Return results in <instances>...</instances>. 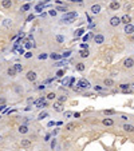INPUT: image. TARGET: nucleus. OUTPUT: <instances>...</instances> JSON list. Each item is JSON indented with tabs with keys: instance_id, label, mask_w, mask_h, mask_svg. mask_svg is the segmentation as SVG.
<instances>
[{
	"instance_id": "f257e3e1",
	"label": "nucleus",
	"mask_w": 134,
	"mask_h": 151,
	"mask_svg": "<svg viewBox=\"0 0 134 151\" xmlns=\"http://www.w3.org/2000/svg\"><path fill=\"white\" fill-rule=\"evenodd\" d=\"M34 103H35V106H36L38 108H42V107H46V106H47V102L44 100V98L36 99V100H34Z\"/></svg>"
},
{
	"instance_id": "f03ea898",
	"label": "nucleus",
	"mask_w": 134,
	"mask_h": 151,
	"mask_svg": "<svg viewBox=\"0 0 134 151\" xmlns=\"http://www.w3.org/2000/svg\"><path fill=\"white\" fill-rule=\"evenodd\" d=\"M78 87L79 88H89L90 87V83H89V80H86V79H81V80L78 82Z\"/></svg>"
},
{
	"instance_id": "7ed1b4c3",
	"label": "nucleus",
	"mask_w": 134,
	"mask_h": 151,
	"mask_svg": "<svg viewBox=\"0 0 134 151\" xmlns=\"http://www.w3.org/2000/svg\"><path fill=\"white\" fill-rule=\"evenodd\" d=\"M74 18H76V12H67V14L63 15L62 20H73Z\"/></svg>"
},
{
	"instance_id": "20e7f679",
	"label": "nucleus",
	"mask_w": 134,
	"mask_h": 151,
	"mask_svg": "<svg viewBox=\"0 0 134 151\" xmlns=\"http://www.w3.org/2000/svg\"><path fill=\"white\" fill-rule=\"evenodd\" d=\"M119 88L123 91V94L131 92V88H130V84H129V83H123V84H119Z\"/></svg>"
},
{
	"instance_id": "39448f33",
	"label": "nucleus",
	"mask_w": 134,
	"mask_h": 151,
	"mask_svg": "<svg viewBox=\"0 0 134 151\" xmlns=\"http://www.w3.org/2000/svg\"><path fill=\"white\" fill-rule=\"evenodd\" d=\"M121 23V18H118V16H113V18L110 19V24L113 27H118Z\"/></svg>"
},
{
	"instance_id": "423d86ee",
	"label": "nucleus",
	"mask_w": 134,
	"mask_h": 151,
	"mask_svg": "<svg viewBox=\"0 0 134 151\" xmlns=\"http://www.w3.org/2000/svg\"><path fill=\"white\" fill-rule=\"evenodd\" d=\"M36 78H38V76H36V72H34V71H28V72H27V79H28L30 82H35Z\"/></svg>"
},
{
	"instance_id": "0eeeda50",
	"label": "nucleus",
	"mask_w": 134,
	"mask_h": 151,
	"mask_svg": "<svg viewBox=\"0 0 134 151\" xmlns=\"http://www.w3.org/2000/svg\"><path fill=\"white\" fill-rule=\"evenodd\" d=\"M54 110H55L56 112H63L64 108H63V106H62L60 102H56V103H54Z\"/></svg>"
},
{
	"instance_id": "6e6552de",
	"label": "nucleus",
	"mask_w": 134,
	"mask_h": 151,
	"mask_svg": "<svg viewBox=\"0 0 134 151\" xmlns=\"http://www.w3.org/2000/svg\"><path fill=\"white\" fill-rule=\"evenodd\" d=\"M119 7H121V4H119V1H118V0H115V1H111V3H110V9L118 11V9H119Z\"/></svg>"
},
{
	"instance_id": "1a4fd4ad",
	"label": "nucleus",
	"mask_w": 134,
	"mask_h": 151,
	"mask_svg": "<svg viewBox=\"0 0 134 151\" xmlns=\"http://www.w3.org/2000/svg\"><path fill=\"white\" fill-rule=\"evenodd\" d=\"M133 64H134L133 58H127V59L125 60V63H123V66H125L126 68H131V67H133Z\"/></svg>"
},
{
	"instance_id": "9d476101",
	"label": "nucleus",
	"mask_w": 134,
	"mask_h": 151,
	"mask_svg": "<svg viewBox=\"0 0 134 151\" xmlns=\"http://www.w3.org/2000/svg\"><path fill=\"white\" fill-rule=\"evenodd\" d=\"M133 29H134V27H133V24H131V23L126 24V27H125V32L127 34V35H131V34H133Z\"/></svg>"
},
{
	"instance_id": "9b49d317",
	"label": "nucleus",
	"mask_w": 134,
	"mask_h": 151,
	"mask_svg": "<svg viewBox=\"0 0 134 151\" xmlns=\"http://www.w3.org/2000/svg\"><path fill=\"white\" fill-rule=\"evenodd\" d=\"M94 40H95L97 44H102L105 41V38H103V35H95L94 36Z\"/></svg>"
},
{
	"instance_id": "f8f14e48",
	"label": "nucleus",
	"mask_w": 134,
	"mask_h": 151,
	"mask_svg": "<svg viewBox=\"0 0 134 151\" xmlns=\"http://www.w3.org/2000/svg\"><path fill=\"white\" fill-rule=\"evenodd\" d=\"M121 23H125V24L131 23V18L129 16V15H123L122 18H121Z\"/></svg>"
},
{
	"instance_id": "ddd939ff",
	"label": "nucleus",
	"mask_w": 134,
	"mask_h": 151,
	"mask_svg": "<svg viewBox=\"0 0 134 151\" xmlns=\"http://www.w3.org/2000/svg\"><path fill=\"white\" fill-rule=\"evenodd\" d=\"M91 12H93V14H99V12H101V6H99V4H94L93 7H91Z\"/></svg>"
},
{
	"instance_id": "4468645a",
	"label": "nucleus",
	"mask_w": 134,
	"mask_h": 151,
	"mask_svg": "<svg viewBox=\"0 0 134 151\" xmlns=\"http://www.w3.org/2000/svg\"><path fill=\"white\" fill-rule=\"evenodd\" d=\"M20 144H22V147H30V146H31V140L30 139H22Z\"/></svg>"
},
{
	"instance_id": "2eb2a0df",
	"label": "nucleus",
	"mask_w": 134,
	"mask_h": 151,
	"mask_svg": "<svg viewBox=\"0 0 134 151\" xmlns=\"http://www.w3.org/2000/svg\"><path fill=\"white\" fill-rule=\"evenodd\" d=\"M1 6H3L4 8H11V7H12V1H11V0H3V1H1Z\"/></svg>"
},
{
	"instance_id": "dca6fc26",
	"label": "nucleus",
	"mask_w": 134,
	"mask_h": 151,
	"mask_svg": "<svg viewBox=\"0 0 134 151\" xmlns=\"http://www.w3.org/2000/svg\"><path fill=\"white\" fill-rule=\"evenodd\" d=\"M14 70L16 71V74H19V72H22V71H23V66H22V64H19V63H16L14 66Z\"/></svg>"
},
{
	"instance_id": "f3484780",
	"label": "nucleus",
	"mask_w": 134,
	"mask_h": 151,
	"mask_svg": "<svg viewBox=\"0 0 134 151\" xmlns=\"http://www.w3.org/2000/svg\"><path fill=\"white\" fill-rule=\"evenodd\" d=\"M19 132L20 134H27L28 132V127H27L26 124H22L20 127H19Z\"/></svg>"
},
{
	"instance_id": "a211bd4d",
	"label": "nucleus",
	"mask_w": 134,
	"mask_h": 151,
	"mask_svg": "<svg viewBox=\"0 0 134 151\" xmlns=\"http://www.w3.org/2000/svg\"><path fill=\"white\" fill-rule=\"evenodd\" d=\"M103 83H105L106 87H111V86H114V80H113V79H105Z\"/></svg>"
},
{
	"instance_id": "6ab92c4d",
	"label": "nucleus",
	"mask_w": 134,
	"mask_h": 151,
	"mask_svg": "<svg viewBox=\"0 0 134 151\" xmlns=\"http://www.w3.org/2000/svg\"><path fill=\"white\" fill-rule=\"evenodd\" d=\"M103 124L105 126H113L114 122H113V119H110V118H106V119H103Z\"/></svg>"
},
{
	"instance_id": "aec40b11",
	"label": "nucleus",
	"mask_w": 134,
	"mask_h": 151,
	"mask_svg": "<svg viewBox=\"0 0 134 151\" xmlns=\"http://www.w3.org/2000/svg\"><path fill=\"white\" fill-rule=\"evenodd\" d=\"M79 55H81V58H87L89 56V49H82L81 52H79Z\"/></svg>"
},
{
	"instance_id": "412c9836",
	"label": "nucleus",
	"mask_w": 134,
	"mask_h": 151,
	"mask_svg": "<svg viewBox=\"0 0 134 151\" xmlns=\"http://www.w3.org/2000/svg\"><path fill=\"white\" fill-rule=\"evenodd\" d=\"M85 68H86V66L83 63H78V64H76V70L81 71V72H82V71H85Z\"/></svg>"
},
{
	"instance_id": "4be33fe9",
	"label": "nucleus",
	"mask_w": 134,
	"mask_h": 151,
	"mask_svg": "<svg viewBox=\"0 0 134 151\" xmlns=\"http://www.w3.org/2000/svg\"><path fill=\"white\" fill-rule=\"evenodd\" d=\"M3 26H4V27H7V28H9V27H12V21L9 20V19H7V20H4V21H3Z\"/></svg>"
},
{
	"instance_id": "5701e85b",
	"label": "nucleus",
	"mask_w": 134,
	"mask_h": 151,
	"mask_svg": "<svg viewBox=\"0 0 134 151\" xmlns=\"http://www.w3.org/2000/svg\"><path fill=\"white\" fill-rule=\"evenodd\" d=\"M123 130L129 131V132H133V126H131V124H125V126H123Z\"/></svg>"
},
{
	"instance_id": "b1692460",
	"label": "nucleus",
	"mask_w": 134,
	"mask_h": 151,
	"mask_svg": "<svg viewBox=\"0 0 134 151\" xmlns=\"http://www.w3.org/2000/svg\"><path fill=\"white\" fill-rule=\"evenodd\" d=\"M66 9H67V7L62 4V6H58V7H56V8H55V11H60V12H64V11H66Z\"/></svg>"
},
{
	"instance_id": "393cba45",
	"label": "nucleus",
	"mask_w": 134,
	"mask_h": 151,
	"mask_svg": "<svg viewBox=\"0 0 134 151\" xmlns=\"http://www.w3.org/2000/svg\"><path fill=\"white\" fill-rule=\"evenodd\" d=\"M50 58L52 59V60H59V59L62 58L60 55H58V54H51V55H50Z\"/></svg>"
},
{
	"instance_id": "a878e982",
	"label": "nucleus",
	"mask_w": 134,
	"mask_h": 151,
	"mask_svg": "<svg viewBox=\"0 0 134 151\" xmlns=\"http://www.w3.org/2000/svg\"><path fill=\"white\" fill-rule=\"evenodd\" d=\"M47 116H48V112H46V111H43V112H40V114H39V118H38V119H44V118H47Z\"/></svg>"
},
{
	"instance_id": "bb28decb",
	"label": "nucleus",
	"mask_w": 134,
	"mask_h": 151,
	"mask_svg": "<svg viewBox=\"0 0 134 151\" xmlns=\"http://www.w3.org/2000/svg\"><path fill=\"white\" fill-rule=\"evenodd\" d=\"M7 72H8V75H9V76H15V75H16V71L14 70V67L8 68V71H7Z\"/></svg>"
},
{
	"instance_id": "cd10ccee",
	"label": "nucleus",
	"mask_w": 134,
	"mask_h": 151,
	"mask_svg": "<svg viewBox=\"0 0 134 151\" xmlns=\"http://www.w3.org/2000/svg\"><path fill=\"white\" fill-rule=\"evenodd\" d=\"M83 34H85V29H83V28H79L78 31H76L75 36H76V38H79V36H82V35H83Z\"/></svg>"
},
{
	"instance_id": "c85d7f7f",
	"label": "nucleus",
	"mask_w": 134,
	"mask_h": 151,
	"mask_svg": "<svg viewBox=\"0 0 134 151\" xmlns=\"http://www.w3.org/2000/svg\"><path fill=\"white\" fill-rule=\"evenodd\" d=\"M74 128H75V123H68V124L66 126V130H68V131L74 130Z\"/></svg>"
},
{
	"instance_id": "c756f323",
	"label": "nucleus",
	"mask_w": 134,
	"mask_h": 151,
	"mask_svg": "<svg viewBox=\"0 0 134 151\" xmlns=\"http://www.w3.org/2000/svg\"><path fill=\"white\" fill-rule=\"evenodd\" d=\"M67 100V96L66 95H62V96H59V99H58V102H60V103H64Z\"/></svg>"
},
{
	"instance_id": "7c9ffc66",
	"label": "nucleus",
	"mask_w": 134,
	"mask_h": 151,
	"mask_svg": "<svg viewBox=\"0 0 134 151\" xmlns=\"http://www.w3.org/2000/svg\"><path fill=\"white\" fill-rule=\"evenodd\" d=\"M71 116H73V112H71V111H64V118H66V119H68Z\"/></svg>"
},
{
	"instance_id": "2f4dec72",
	"label": "nucleus",
	"mask_w": 134,
	"mask_h": 151,
	"mask_svg": "<svg viewBox=\"0 0 134 151\" xmlns=\"http://www.w3.org/2000/svg\"><path fill=\"white\" fill-rule=\"evenodd\" d=\"M56 98V95L54 92H50L48 95H47V99H50V100H52V99H55Z\"/></svg>"
},
{
	"instance_id": "473e14b6",
	"label": "nucleus",
	"mask_w": 134,
	"mask_h": 151,
	"mask_svg": "<svg viewBox=\"0 0 134 151\" xmlns=\"http://www.w3.org/2000/svg\"><path fill=\"white\" fill-rule=\"evenodd\" d=\"M30 8H31V6H30V4H24V6L22 7V12H24V11H28Z\"/></svg>"
},
{
	"instance_id": "72a5a7b5",
	"label": "nucleus",
	"mask_w": 134,
	"mask_h": 151,
	"mask_svg": "<svg viewBox=\"0 0 134 151\" xmlns=\"http://www.w3.org/2000/svg\"><path fill=\"white\" fill-rule=\"evenodd\" d=\"M24 43H26V44H24V47H26L27 49H30V48L32 47V44H31V40H27V41H24Z\"/></svg>"
},
{
	"instance_id": "f704fd0d",
	"label": "nucleus",
	"mask_w": 134,
	"mask_h": 151,
	"mask_svg": "<svg viewBox=\"0 0 134 151\" xmlns=\"http://www.w3.org/2000/svg\"><path fill=\"white\" fill-rule=\"evenodd\" d=\"M103 112H105L106 115H114V114H115V111H114V110H105Z\"/></svg>"
},
{
	"instance_id": "c9c22d12",
	"label": "nucleus",
	"mask_w": 134,
	"mask_h": 151,
	"mask_svg": "<svg viewBox=\"0 0 134 151\" xmlns=\"http://www.w3.org/2000/svg\"><path fill=\"white\" fill-rule=\"evenodd\" d=\"M56 40H58L59 43H62V41H64V38H63V36H60V35H58V36H56Z\"/></svg>"
},
{
	"instance_id": "e433bc0d",
	"label": "nucleus",
	"mask_w": 134,
	"mask_h": 151,
	"mask_svg": "<svg viewBox=\"0 0 134 151\" xmlns=\"http://www.w3.org/2000/svg\"><path fill=\"white\" fill-rule=\"evenodd\" d=\"M34 18H35L34 15H28V16H27V21H31V20H34Z\"/></svg>"
},
{
	"instance_id": "4c0bfd02",
	"label": "nucleus",
	"mask_w": 134,
	"mask_h": 151,
	"mask_svg": "<svg viewBox=\"0 0 134 151\" xmlns=\"http://www.w3.org/2000/svg\"><path fill=\"white\" fill-rule=\"evenodd\" d=\"M63 75H64V72H63L62 70H59V71H58V74H56V76H59V78H60V76H63Z\"/></svg>"
},
{
	"instance_id": "58836bf2",
	"label": "nucleus",
	"mask_w": 134,
	"mask_h": 151,
	"mask_svg": "<svg viewBox=\"0 0 134 151\" xmlns=\"http://www.w3.org/2000/svg\"><path fill=\"white\" fill-rule=\"evenodd\" d=\"M42 7H43V6L38 4V6H36V12H42Z\"/></svg>"
},
{
	"instance_id": "ea45409f",
	"label": "nucleus",
	"mask_w": 134,
	"mask_h": 151,
	"mask_svg": "<svg viewBox=\"0 0 134 151\" xmlns=\"http://www.w3.org/2000/svg\"><path fill=\"white\" fill-rule=\"evenodd\" d=\"M48 14L51 15V16H55V15H56V11H55V9H51V11H50Z\"/></svg>"
},
{
	"instance_id": "a19ab883",
	"label": "nucleus",
	"mask_w": 134,
	"mask_h": 151,
	"mask_svg": "<svg viewBox=\"0 0 134 151\" xmlns=\"http://www.w3.org/2000/svg\"><path fill=\"white\" fill-rule=\"evenodd\" d=\"M81 48H82V49H87V48H89L87 43H86V44H85V43H83V44H82V46H81Z\"/></svg>"
},
{
	"instance_id": "79ce46f5",
	"label": "nucleus",
	"mask_w": 134,
	"mask_h": 151,
	"mask_svg": "<svg viewBox=\"0 0 134 151\" xmlns=\"http://www.w3.org/2000/svg\"><path fill=\"white\" fill-rule=\"evenodd\" d=\"M46 58H47L46 54H42V55H39V59H40V60H43V59H46Z\"/></svg>"
},
{
	"instance_id": "37998d69",
	"label": "nucleus",
	"mask_w": 134,
	"mask_h": 151,
	"mask_svg": "<svg viewBox=\"0 0 134 151\" xmlns=\"http://www.w3.org/2000/svg\"><path fill=\"white\" fill-rule=\"evenodd\" d=\"M70 55H71V52H70V51H67V52H64V54H63V56H64V58H68Z\"/></svg>"
},
{
	"instance_id": "c03bdc74",
	"label": "nucleus",
	"mask_w": 134,
	"mask_h": 151,
	"mask_svg": "<svg viewBox=\"0 0 134 151\" xmlns=\"http://www.w3.org/2000/svg\"><path fill=\"white\" fill-rule=\"evenodd\" d=\"M24 56L28 59V58H31V56H32V54H31V52H26V54H24Z\"/></svg>"
},
{
	"instance_id": "a18cd8bd",
	"label": "nucleus",
	"mask_w": 134,
	"mask_h": 151,
	"mask_svg": "<svg viewBox=\"0 0 134 151\" xmlns=\"http://www.w3.org/2000/svg\"><path fill=\"white\" fill-rule=\"evenodd\" d=\"M55 144H56V140H55V139H52V142H51V148L55 147Z\"/></svg>"
},
{
	"instance_id": "49530a36",
	"label": "nucleus",
	"mask_w": 134,
	"mask_h": 151,
	"mask_svg": "<svg viewBox=\"0 0 134 151\" xmlns=\"http://www.w3.org/2000/svg\"><path fill=\"white\" fill-rule=\"evenodd\" d=\"M89 38H90V34H89V35H85V36H83V40L87 41V40H89Z\"/></svg>"
},
{
	"instance_id": "de8ad7c7",
	"label": "nucleus",
	"mask_w": 134,
	"mask_h": 151,
	"mask_svg": "<svg viewBox=\"0 0 134 151\" xmlns=\"http://www.w3.org/2000/svg\"><path fill=\"white\" fill-rule=\"evenodd\" d=\"M68 80H70V79L66 78V79H64V82H63V84H64V86H67V84H68Z\"/></svg>"
},
{
	"instance_id": "09e8293b",
	"label": "nucleus",
	"mask_w": 134,
	"mask_h": 151,
	"mask_svg": "<svg viewBox=\"0 0 134 151\" xmlns=\"http://www.w3.org/2000/svg\"><path fill=\"white\" fill-rule=\"evenodd\" d=\"M6 103V99L4 98H0V104H4Z\"/></svg>"
},
{
	"instance_id": "8fccbe9b",
	"label": "nucleus",
	"mask_w": 134,
	"mask_h": 151,
	"mask_svg": "<svg viewBox=\"0 0 134 151\" xmlns=\"http://www.w3.org/2000/svg\"><path fill=\"white\" fill-rule=\"evenodd\" d=\"M19 54H20V55H22V54H24V49H23V47H20V48H19Z\"/></svg>"
},
{
	"instance_id": "3c124183",
	"label": "nucleus",
	"mask_w": 134,
	"mask_h": 151,
	"mask_svg": "<svg viewBox=\"0 0 134 151\" xmlns=\"http://www.w3.org/2000/svg\"><path fill=\"white\" fill-rule=\"evenodd\" d=\"M73 115H74V118H79V116H81V114H79V112H75V114H73Z\"/></svg>"
},
{
	"instance_id": "603ef678",
	"label": "nucleus",
	"mask_w": 134,
	"mask_h": 151,
	"mask_svg": "<svg viewBox=\"0 0 134 151\" xmlns=\"http://www.w3.org/2000/svg\"><path fill=\"white\" fill-rule=\"evenodd\" d=\"M4 108H6V106H4V104H0V111H3Z\"/></svg>"
},
{
	"instance_id": "864d4df0",
	"label": "nucleus",
	"mask_w": 134,
	"mask_h": 151,
	"mask_svg": "<svg viewBox=\"0 0 134 151\" xmlns=\"http://www.w3.org/2000/svg\"><path fill=\"white\" fill-rule=\"evenodd\" d=\"M121 118H122L123 120H127V119H129V118H127V116H126V115H122V116H121Z\"/></svg>"
},
{
	"instance_id": "5fc2aeb1",
	"label": "nucleus",
	"mask_w": 134,
	"mask_h": 151,
	"mask_svg": "<svg viewBox=\"0 0 134 151\" xmlns=\"http://www.w3.org/2000/svg\"><path fill=\"white\" fill-rule=\"evenodd\" d=\"M27 40H34V38H32V35H28V38H27Z\"/></svg>"
},
{
	"instance_id": "6e6d98bb",
	"label": "nucleus",
	"mask_w": 134,
	"mask_h": 151,
	"mask_svg": "<svg viewBox=\"0 0 134 151\" xmlns=\"http://www.w3.org/2000/svg\"><path fill=\"white\" fill-rule=\"evenodd\" d=\"M44 87H46V86H43V84H40V86H39V90H44Z\"/></svg>"
},
{
	"instance_id": "4d7b16f0",
	"label": "nucleus",
	"mask_w": 134,
	"mask_h": 151,
	"mask_svg": "<svg viewBox=\"0 0 134 151\" xmlns=\"http://www.w3.org/2000/svg\"><path fill=\"white\" fill-rule=\"evenodd\" d=\"M130 8H131V6H130V4H127V6H126V11H129Z\"/></svg>"
},
{
	"instance_id": "13d9d810",
	"label": "nucleus",
	"mask_w": 134,
	"mask_h": 151,
	"mask_svg": "<svg viewBox=\"0 0 134 151\" xmlns=\"http://www.w3.org/2000/svg\"><path fill=\"white\" fill-rule=\"evenodd\" d=\"M56 66L60 67V66H63V63H62V62H58V63H56Z\"/></svg>"
},
{
	"instance_id": "bf43d9fd",
	"label": "nucleus",
	"mask_w": 134,
	"mask_h": 151,
	"mask_svg": "<svg viewBox=\"0 0 134 151\" xmlns=\"http://www.w3.org/2000/svg\"><path fill=\"white\" fill-rule=\"evenodd\" d=\"M54 124H55V122H50L48 123V127H51V126H54Z\"/></svg>"
},
{
	"instance_id": "052dcab7",
	"label": "nucleus",
	"mask_w": 134,
	"mask_h": 151,
	"mask_svg": "<svg viewBox=\"0 0 134 151\" xmlns=\"http://www.w3.org/2000/svg\"><path fill=\"white\" fill-rule=\"evenodd\" d=\"M0 140H1V135H0Z\"/></svg>"
},
{
	"instance_id": "680f3d73",
	"label": "nucleus",
	"mask_w": 134,
	"mask_h": 151,
	"mask_svg": "<svg viewBox=\"0 0 134 151\" xmlns=\"http://www.w3.org/2000/svg\"><path fill=\"white\" fill-rule=\"evenodd\" d=\"M111 1H115V0H111Z\"/></svg>"
}]
</instances>
